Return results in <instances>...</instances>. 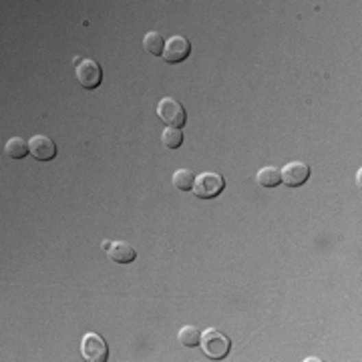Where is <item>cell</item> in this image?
Wrapping results in <instances>:
<instances>
[{
    "mask_svg": "<svg viewBox=\"0 0 362 362\" xmlns=\"http://www.w3.org/2000/svg\"><path fill=\"white\" fill-rule=\"evenodd\" d=\"M178 340H180L183 346H187V348H195V346H200V342H202V334L197 332L195 326L187 324V326H183L180 330Z\"/></svg>",
    "mask_w": 362,
    "mask_h": 362,
    "instance_id": "cell-13",
    "label": "cell"
},
{
    "mask_svg": "<svg viewBox=\"0 0 362 362\" xmlns=\"http://www.w3.org/2000/svg\"><path fill=\"white\" fill-rule=\"evenodd\" d=\"M202 350L206 352V357H210L211 361H221L230 354V348H232V342L230 338L219 330H208L202 334V342H200Z\"/></svg>",
    "mask_w": 362,
    "mask_h": 362,
    "instance_id": "cell-1",
    "label": "cell"
},
{
    "mask_svg": "<svg viewBox=\"0 0 362 362\" xmlns=\"http://www.w3.org/2000/svg\"><path fill=\"white\" fill-rule=\"evenodd\" d=\"M173 185L180 189V191H191L193 185H195V173L189 171V169H178L173 173Z\"/></svg>",
    "mask_w": 362,
    "mask_h": 362,
    "instance_id": "cell-14",
    "label": "cell"
},
{
    "mask_svg": "<svg viewBox=\"0 0 362 362\" xmlns=\"http://www.w3.org/2000/svg\"><path fill=\"white\" fill-rule=\"evenodd\" d=\"M256 180L262 187H278L282 183V173L276 167H264V169L258 171Z\"/></svg>",
    "mask_w": 362,
    "mask_h": 362,
    "instance_id": "cell-12",
    "label": "cell"
},
{
    "mask_svg": "<svg viewBox=\"0 0 362 362\" xmlns=\"http://www.w3.org/2000/svg\"><path fill=\"white\" fill-rule=\"evenodd\" d=\"M280 173H282V183H286L288 187H300L302 183H306L310 178V165L300 163V161H292Z\"/></svg>",
    "mask_w": 362,
    "mask_h": 362,
    "instance_id": "cell-8",
    "label": "cell"
},
{
    "mask_svg": "<svg viewBox=\"0 0 362 362\" xmlns=\"http://www.w3.org/2000/svg\"><path fill=\"white\" fill-rule=\"evenodd\" d=\"M189 53H191V45H189V40L185 38V36H181V34H173L169 40H165V49H163V59L165 62H181V60H185L189 57Z\"/></svg>",
    "mask_w": 362,
    "mask_h": 362,
    "instance_id": "cell-6",
    "label": "cell"
},
{
    "mask_svg": "<svg viewBox=\"0 0 362 362\" xmlns=\"http://www.w3.org/2000/svg\"><path fill=\"white\" fill-rule=\"evenodd\" d=\"M157 115H159V119L163 121L167 127H178V129H181L185 125V121H187V113H185L183 105L178 103L176 99H169V97H165V99L159 101Z\"/></svg>",
    "mask_w": 362,
    "mask_h": 362,
    "instance_id": "cell-4",
    "label": "cell"
},
{
    "mask_svg": "<svg viewBox=\"0 0 362 362\" xmlns=\"http://www.w3.org/2000/svg\"><path fill=\"white\" fill-rule=\"evenodd\" d=\"M30 155L38 161H51L57 155V143L47 135H34L29 141Z\"/></svg>",
    "mask_w": 362,
    "mask_h": 362,
    "instance_id": "cell-7",
    "label": "cell"
},
{
    "mask_svg": "<svg viewBox=\"0 0 362 362\" xmlns=\"http://www.w3.org/2000/svg\"><path fill=\"white\" fill-rule=\"evenodd\" d=\"M81 352H83V359L89 362H105L109 359V346L107 342L103 340V336L89 332L83 336L81 340Z\"/></svg>",
    "mask_w": 362,
    "mask_h": 362,
    "instance_id": "cell-5",
    "label": "cell"
},
{
    "mask_svg": "<svg viewBox=\"0 0 362 362\" xmlns=\"http://www.w3.org/2000/svg\"><path fill=\"white\" fill-rule=\"evenodd\" d=\"M107 254L113 262L117 264H131L137 258V252L133 245H129L127 241H115L107 248Z\"/></svg>",
    "mask_w": 362,
    "mask_h": 362,
    "instance_id": "cell-9",
    "label": "cell"
},
{
    "mask_svg": "<svg viewBox=\"0 0 362 362\" xmlns=\"http://www.w3.org/2000/svg\"><path fill=\"white\" fill-rule=\"evenodd\" d=\"M161 139H163V145L167 149H178V147H181V143H183V133H181V129H178V127H165Z\"/></svg>",
    "mask_w": 362,
    "mask_h": 362,
    "instance_id": "cell-15",
    "label": "cell"
},
{
    "mask_svg": "<svg viewBox=\"0 0 362 362\" xmlns=\"http://www.w3.org/2000/svg\"><path fill=\"white\" fill-rule=\"evenodd\" d=\"M75 73L83 89H97L103 81V69L95 59H77Z\"/></svg>",
    "mask_w": 362,
    "mask_h": 362,
    "instance_id": "cell-3",
    "label": "cell"
},
{
    "mask_svg": "<svg viewBox=\"0 0 362 362\" xmlns=\"http://www.w3.org/2000/svg\"><path fill=\"white\" fill-rule=\"evenodd\" d=\"M143 49L155 55V57H161L163 55V49H165V38L157 32V30H151L143 36Z\"/></svg>",
    "mask_w": 362,
    "mask_h": 362,
    "instance_id": "cell-10",
    "label": "cell"
},
{
    "mask_svg": "<svg viewBox=\"0 0 362 362\" xmlns=\"http://www.w3.org/2000/svg\"><path fill=\"white\" fill-rule=\"evenodd\" d=\"M6 153L12 159H23V157H27L30 153L29 143L23 137H12V139L6 141Z\"/></svg>",
    "mask_w": 362,
    "mask_h": 362,
    "instance_id": "cell-11",
    "label": "cell"
},
{
    "mask_svg": "<svg viewBox=\"0 0 362 362\" xmlns=\"http://www.w3.org/2000/svg\"><path fill=\"white\" fill-rule=\"evenodd\" d=\"M224 187H226V180L219 173L206 171L195 178L193 193H195V197H202V200H213L224 191Z\"/></svg>",
    "mask_w": 362,
    "mask_h": 362,
    "instance_id": "cell-2",
    "label": "cell"
}]
</instances>
